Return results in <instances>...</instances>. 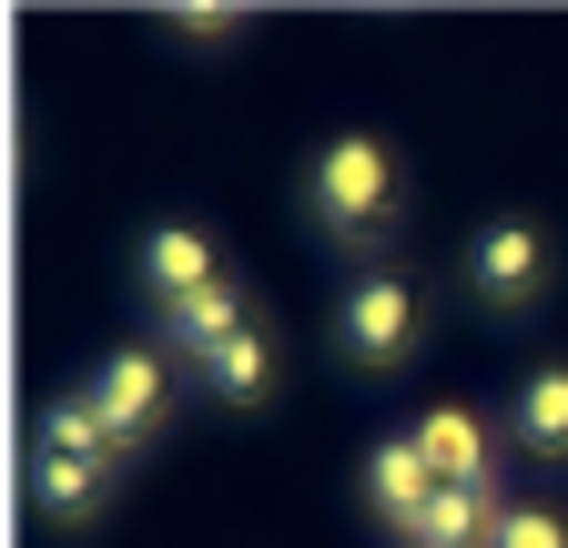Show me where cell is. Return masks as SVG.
<instances>
[{
	"label": "cell",
	"instance_id": "7a4b0ae2",
	"mask_svg": "<svg viewBox=\"0 0 568 548\" xmlns=\"http://www.w3.org/2000/svg\"><path fill=\"white\" fill-rule=\"evenodd\" d=\"M335 335L355 366H406L416 356V295L396 285V274H355L345 305H335Z\"/></svg>",
	"mask_w": 568,
	"mask_h": 548
},
{
	"label": "cell",
	"instance_id": "30bf717a",
	"mask_svg": "<svg viewBox=\"0 0 568 548\" xmlns=\"http://www.w3.org/2000/svg\"><path fill=\"white\" fill-rule=\"evenodd\" d=\"M41 457H82V467H122V437L92 396H61L51 417H41Z\"/></svg>",
	"mask_w": 568,
	"mask_h": 548
},
{
	"label": "cell",
	"instance_id": "8fae6325",
	"mask_svg": "<svg viewBox=\"0 0 568 548\" xmlns=\"http://www.w3.org/2000/svg\"><path fill=\"white\" fill-rule=\"evenodd\" d=\"M518 437H528L538 457H568V366H538V376L518 386Z\"/></svg>",
	"mask_w": 568,
	"mask_h": 548
},
{
	"label": "cell",
	"instance_id": "9a60e30c",
	"mask_svg": "<svg viewBox=\"0 0 568 548\" xmlns=\"http://www.w3.org/2000/svg\"><path fill=\"white\" fill-rule=\"evenodd\" d=\"M244 11H213V0H183V11H173V31H193V41H224Z\"/></svg>",
	"mask_w": 568,
	"mask_h": 548
},
{
	"label": "cell",
	"instance_id": "52a82bcc",
	"mask_svg": "<svg viewBox=\"0 0 568 548\" xmlns=\"http://www.w3.org/2000/svg\"><path fill=\"white\" fill-rule=\"evenodd\" d=\"M416 447H426V467H437V488H487V467H497V447H487V427L467 417V406H426Z\"/></svg>",
	"mask_w": 568,
	"mask_h": 548
},
{
	"label": "cell",
	"instance_id": "5b68a950",
	"mask_svg": "<svg viewBox=\"0 0 568 548\" xmlns=\"http://www.w3.org/2000/svg\"><path fill=\"white\" fill-rule=\"evenodd\" d=\"M366 498H376V518L406 538L426 508H437V467H426V447L416 437H386L376 457H366Z\"/></svg>",
	"mask_w": 568,
	"mask_h": 548
},
{
	"label": "cell",
	"instance_id": "6da1fadb",
	"mask_svg": "<svg viewBox=\"0 0 568 548\" xmlns=\"http://www.w3.org/2000/svg\"><path fill=\"white\" fill-rule=\"evenodd\" d=\"M315 224H325L335 244H376V234L396 224V163H386L376 132L325 143V163H315Z\"/></svg>",
	"mask_w": 568,
	"mask_h": 548
},
{
	"label": "cell",
	"instance_id": "277c9868",
	"mask_svg": "<svg viewBox=\"0 0 568 548\" xmlns=\"http://www.w3.org/2000/svg\"><path fill=\"white\" fill-rule=\"evenodd\" d=\"M163 396H173V386H163V356H153V346H122V356L92 376V406L112 417V437H122V447L163 417Z\"/></svg>",
	"mask_w": 568,
	"mask_h": 548
},
{
	"label": "cell",
	"instance_id": "8992f818",
	"mask_svg": "<svg viewBox=\"0 0 568 548\" xmlns=\"http://www.w3.org/2000/svg\"><path fill=\"white\" fill-rule=\"evenodd\" d=\"M163 335H173L183 356H203V366H213V356L234 346V335H254V325H244V285H234V274H213V285H193L183 305H163Z\"/></svg>",
	"mask_w": 568,
	"mask_h": 548
},
{
	"label": "cell",
	"instance_id": "7c38bea8",
	"mask_svg": "<svg viewBox=\"0 0 568 548\" xmlns=\"http://www.w3.org/2000/svg\"><path fill=\"white\" fill-rule=\"evenodd\" d=\"M112 488V467H82V457H41V508L51 518H92Z\"/></svg>",
	"mask_w": 568,
	"mask_h": 548
},
{
	"label": "cell",
	"instance_id": "ba28073f",
	"mask_svg": "<svg viewBox=\"0 0 568 548\" xmlns=\"http://www.w3.org/2000/svg\"><path fill=\"white\" fill-rule=\"evenodd\" d=\"M213 274H224V264H213V234L203 224H163L153 244H142V285H153L163 305H183L193 285H213Z\"/></svg>",
	"mask_w": 568,
	"mask_h": 548
},
{
	"label": "cell",
	"instance_id": "5bb4252c",
	"mask_svg": "<svg viewBox=\"0 0 568 548\" xmlns=\"http://www.w3.org/2000/svg\"><path fill=\"white\" fill-rule=\"evenodd\" d=\"M497 548H568L558 508H497Z\"/></svg>",
	"mask_w": 568,
	"mask_h": 548
},
{
	"label": "cell",
	"instance_id": "3957f363",
	"mask_svg": "<svg viewBox=\"0 0 568 548\" xmlns=\"http://www.w3.org/2000/svg\"><path fill=\"white\" fill-rule=\"evenodd\" d=\"M467 285L487 295V305H528L538 285H548V244H538V224H487L477 244H467Z\"/></svg>",
	"mask_w": 568,
	"mask_h": 548
},
{
	"label": "cell",
	"instance_id": "9c48e42d",
	"mask_svg": "<svg viewBox=\"0 0 568 548\" xmlns=\"http://www.w3.org/2000/svg\"><path fill=\"white\" fill-rule=\"evenodd\" d=\"M406 548H497V508H487V488H437V508L406 528Z\"/></svg>",
	"mask_w": 568,
	"mask_h": 548
},
{
	"label": "cell",
	"instance_id": "4fadbf2b",
	"mask_svg": "<svg viewBox=\"0 0 568 548\" xmlns=\"http://www.w3.org/2000/svg\"><path fill=\"white\" fill-rule=\"evenodd\" d=\"M203 376H213V396H234V406H254V396L274 386V346H264V335H234V346L213 356Z\"/></svg>",
	"mask_w": 568,
	"mask_h": 548
}]
</instances>
